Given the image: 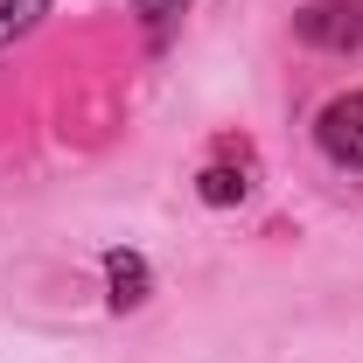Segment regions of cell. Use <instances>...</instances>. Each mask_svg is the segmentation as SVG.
Listing matches in <instances>:
<instances>
[{"mask_svg":"<svg viewBox=\"0 0 363 363\" xmlns=\"http://www.w3.org/2000/svg\"><path fill=\"white\" fill-rule=\"evenodd\" d=\"M315 140H321V154L335 168H363V91H342V98L321 105Z\"/></svg>","mask_w":363,"mask_h":363,"instance_id":"1","label":"cell"},{"mask_svg":"<svg viewBox=\"0 0 363 363\" xmlns=\"http://www.w3.org/2000/svg\"><path fill=\"white\" fill-rule=\"evenodd\" d=\"M105 279H112V301L119 308L147 301V259L140 252H105Z\"/></svg>","mask_w":363,"mask_h":363,"instance_id":"3","label":"cell"},{"mask_svg":"<svg viewBox=\"0 0 363 363\" xmlns=\"http://www.w3.org/2000/svg\"><path fill=\"white\" fill-rule=\"evenodd\" d=\"M43 14H49V0H0V49L14 43V35H28Z\"/></svg>","mask_w":363,"mask_h":363,"instance_id":"4","label":"cell"},{"mask_svg":"<svg viewBox=\"0 0 363 363\" xmlns=\"http://www.w3.org/2000/svg\"><path fill=\"white\" fill-rule=\"evenodd\" d=\"M182 7H189V0H133V14H140V21H154V28H168Z\"/></svg>","mask_w":363,"mask_h":363,"instance_id":"6","label":"cell"},{"mask_svg":"<svg viewBox=\"0 0 363 363\" xmlns=\"http://www.w3.org/2000/svg\"><path fill=\"white\" fill-rule=\"evenodd\" d=\"M245 196V175H230V168H203V203H238Z\"/></svg>","mask_w":363,"mask_h":363,"instance_id":"5","label":"cell"},{"mask_svg":"<svg viewBox=\"0 0 363 363\" xmlns=\"http://www.w3.org/2000/svg\"><path fill=\"white\" fill-rule=\"evenodd\" d=\"M294 28L315 49H357L363 43V0H315V7L294 14Z\"/></svg>","mask_w":363,"mask_h":363,"instance_id":"2","label":"cell"}]
</instances>
